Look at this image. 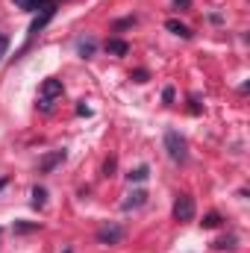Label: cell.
I'll list each match as a JSON object with an SVG mask.
<instances>
[{
  "mask_svg": "<svg viewBox=\"0 0 250 253\" xmlns=\"http://www.w3.org/2000/svg\"><path fill=\"white\" fill-rule=\"evenodd\" d=\"M144 200H147V194H144V191H132V194H129V200H124V209H132V206H144Z\"/></svg>",
  "mask_w": 250,
  "mask_h": 253,
  "instance_id": "10",
  "label": "cell"
},
{
  "mask_svg": "<svg viewBox=\"0 0 250 253\" xmlns=\"http://www.w3.org/2000/svg\"><path fill=\"white\" fill-rule=\"evenodd\" d=\"M62 159H65V150H56V153L44 156V159H42V165H39V168H42V174H47V171H50L56 162H62Z\"/></svg>",
  "mask_w": 250,
  "mask_h": 253,
  "instance_id": "8",
  "label": "cell"
},
{
  "mask_svg": "<svg viewBox=\"0 0 250 253\" xmlns=\"http://www.w3.org/2000/svg\"><path fill=\"white\" fill-rule=\"evenodd\" d=\"M106 50H109L112 56H126V53H129V44H126L124 39H109V42H106Z\"/></svg>",
  "mask_w": 250,
  "mask_h": 253,
  "instance_id": "6",
  "label": "cell"
},
{
  "mask_svg": "<svg viewBox=\"0 0 250 253\" xmlns=\"http://www.w3.org/2000/svg\"><path fill=\"white\" fill-rule=\"evenodd\" d=\"M6 50H9V36H0V62H3Z\"/></svg>",
  "mask_w": 250,
  "mask_h": 253,
  "instance_id": "16",
  "label": "cell"
},
{
  "mask_svg": "<svg viewBox=\"0 0 250 253\" xmlns=\"http://www.w3.org/2000/svg\"><path fill=\"white\" fill-rule=\"evenodd\" d=\"M80 53L83 56H91L94 53V42H80Z\"/></svg>",
  "mask_w": 250,
  "mask_h": 253,
  "instance_id": "14",
  "label": "cell"
},
{
  "mask_svg": "<svg viewBox=\"0 0 250 253\" xmlns=\"http://www.w3.org/2000/svg\"><path fill=\"white\" fill-rule=\"evenodd\" d=\"M194 218V200L188 197V194H180L177 197V203H174V221H180V224H186Z\"/></svg>",
  "mask_w": 250,
  "mask_h": 253,
  "instance_id": "2",
  "label": "cell"
},
{
  "mask_svg": "<svg viewBox=\"0 0 250 253\" xmlns=\"http://www.w3.org/2000/svg\"><path fill=\"white\" fill-rule=\"evenodd\" d=\"M215 248H221V251H224V248H236V239H233V236H230V239H221V242H215Z\"/></svg>",
  "mask_w": 250,
  "mask_h": 253,
  "instance_id": "15",
  "label": "cell"
},
{
  "mask_svg": "<svg viewBox=\"0 0 250 253\" xmlns=\"http://www.w3.org/2000/svg\"><path fill=\"white\" fill-rule=\"evenodd\" d=\"M115 165H118L115 159H106V165H103V174H106V177H112V171H115Z\"/></svg>",
  "mask_w": 250,
  "mask_h": 253,
  "instance_id": "17",
  "label": "cell"
},
{
  "mask_svg": "<svg viewBox=\"0 0 250 253\" xmlns=\"http://www.w3.org/2000/svg\"><path fill=\"white\" fill-rule=\"evenodd\" d=\"M147 165H141V168H135V171H129L126 177H129V183H141V180H147Z\"/></svg>",
  "mask_w": 250,
  "mask_h": 253,
  "instance_id": "13",
  "label": "cell"
},
{
  "mask_svg": "<svg viewBox=\"0 0 250 253\" xmlns=\"http://www.w3.org/2000/svg\"><path fill=\"white\" fill-rule=\"evenodd\" d=\"M53 12H56V6H47V9H42V15H39V18L33 21V27H30V36H36V33H39V30H42V27H44V24L53 18Z\"/></svg>",
  "mask_w": 250,
  "mask_h": 253,
  "instance_id": "5",
  "label": "cell"
},
{
  "mask_svg": "<svg viewBox=\"0 0 250 253\" xmlns=\"http://www.w3.org/2000/svg\"><path fill=\"white\" fill-rule=\"evenodd\" d=\"M0 236H3V233H0Z\"/></svg>",
  "mask_w": 250,
  "mask_h": 253,
  "instance_id": "24",
  "label": "cell"
},
{
  "mask_svg": "<svg viewBox=\"0 0 250 253\" xmlns=\"http://www.w3.org/2000/svg\"><path fill=\"white\" fill-rule=\"evenodd\" d=\"M15 6H21V9H27V12H39V9L53 6V0H15Z\"/></svg>",
  "mask_w": 250,
  "mask_h": 253,
  "instance_id": "7",
  "label": "cell"
},
{
  "mask_svg": "<svg viewBox=\"0 0 250 253\" xmlns=\"http://www.w3.org/2000/svg\"><path fill=\"white\" fill-rule=\"evenodd\" d=\"M165 27H168V30H171L174 36H180V39H191V30H188L186 24H180V21H174V18H171V21H168Z\"/></svg>",
  "mask_w": 250,
  "mask_h": 253,
  "instance_id": "9",
  "label": "cell"
},
{
  "mask_svg": "<svg viewBox=\"0 0 250 253\" xmlns=\"http://www.w3.org/2000/svg\"><path fill=\"white\" fill-rule=\"evenodd\" d=\"M165 150H168V156H171L174 162H186V159H188L186 138H183L180 132H174V129H168V132H165Z\"/></svg>",
  "mask_w": 250,
  "mask_h": 253,
  "instance_id": "1",
  "label": "cell"
},
{
  "mask_svg": "<svg viewBox=\"0 0 250 253\" xmlns=\"http://www.w3.org/2000/svg\"><path fill=\"white\" fill-rule=\"evenodd\" d=\"M121 239H124V230L118 224H103L97 230V242L100 245H121Z\"/></svg>",
  "mask_w": 250,
  "mask_h": 253,
  "instance_id": "3",
  "label": "cell"
},
{
  "mask_svg": "<svg viewBox=\"0 0 250 253\" xmlns=\"http://www.w3.org/2000/svg\"><path fill=\"white\" fill-rule=\"evenodd\" d=\"M77 115H85V118H88V115H91V109H88L85 103H80V106H77Z\"/></svg>",
  "mask_w": 250,
  "mask_h": 253,
  "instance_id": "20",
  "label": "cell"
},
{
  "mask_svg": "<svg viewBox=\"0 0 250 253\" xmlns=\"http://www.w3.org/2000/svg\"><path fill=\"white\" fill-rule=\"evenodd\" d=\"M59 94H62V80H53V77H50V80L42 83V97H44V100H53V97H59Z\"/></svg>",
  "mask_w": 250,
  "mask_h": 253,
  "instance_id": "4",
  "label": "cell"
},
{
  "mask_svg": "<svg viewBox=\"0 0 250 253\" xmlns=\"http://www.w3.org/2000/svg\"><path fill=\"white\" fill-rule=\"evenodd\" d=\"M162 100L171 103V100H174V88H165V91H162Z\"/></svg>",
  "mask_w": 250,
  "mask_h": 253,
  "instance_id": "19",
  "label": "cell"
},
{
  "mask_svg": "<svg viewBox=\"0 0 250 253\" xmlns=\"http://www.w3.org/2000/svg\"><path fill=\"white\" fill-rule=\"evenodd\" d=\"M132 80H135V83H144V80H147V71H135Z\"/></svg>",
  "mask_w": 250,
  "mask_h": 253,
  "instance_id": "18",
  "label": "cell"
},
{
  "mask_svg": "<svg viewBox=\"0 0 250 253\" xmlns=\"http://www.w3.org/2000/svg\"><path fill=\"white\" fill-rule=\"evenodd\" d=\"M174 6L177 9H188V0H174Z\"/></svg>",
  "mask_w": 250,
  "mask_h": 253,
  "instance_id": "22",
  "label": "cell"
},
{
  "mask_svg": "<svg viewBox=\"0 0 250 253\" xmlns=\"http://www.w3.org/2000/svg\"><path fill=\"white\" fill-rule=\"evenodd\" d=\"M44 203H47V191L42 189V186H36V189H33V206H36V209H42Z\"/></svg>",
  "mask_w": 250,
  "mask_h": 253,
  "instance_id": "11",
  "label": "cell"
},
{
  "mask_svg": "<svg viewBox=\"0 0 250 253\" xmlns=\"http://www.w3.org/2000/svg\"><path fill=\"white\" fill-rule=\"evenodd\" d=\"M30 230H36V224H18V233H30Z\"/></svg>",
  "mask_w": 250,
  "mask_h": 253,
  "instance_id": "21",
  "label": "cell"
},
{
  "mask_svg": "<svg viewBox=\"0 0 250 253\" xmlns=\"http://www.w3.org/2000/svg\"><path fill=\"white\" fill-rule=\"evenodd\" d=\"M200 224H203V230H215V227H221V215L218 212H209Z\"/></svg>",
  "mask_w": 250,
  "mask_h": 253,
  "instance_id": "12",
  "label": "cell"
},
{
  "mask_svg": "<svg viewBox=\"0 0 250 253\" xmlns=\"http://www.w3.org/2000/svg\"><path fill=\"white\" fill-rule=\"evenodd\" d=\"M3 186H6V180H0V189H3Z\"/></svg>",
  "mask_w": 250,
  "mask_h": 253,
  "instance_id": "23",
  "label": "cell"
}]
</instances>
